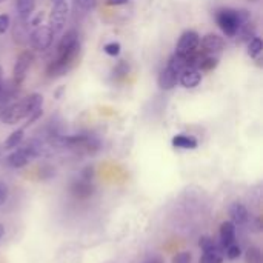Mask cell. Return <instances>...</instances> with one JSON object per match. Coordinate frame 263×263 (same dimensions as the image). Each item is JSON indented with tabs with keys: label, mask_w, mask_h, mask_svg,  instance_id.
Listing matches in <instances>:
<instances>
[{
	"label": "cell",
	"mask_w": 263,
	"mask_h": 263,
	"mask_svg": "<svg viewBox=\"0 0 263 263\" xmlns=\"http://www.w3.org/2000/svg\"><path fill=\"white\" fill-rule=\"evenodd\" d=\"M80 52V42L79 34L76 29H69L59 42L55 59L48 65L46 74L49 79H55L65 76L76 63L77 55Z\"/></svg>",
	"instance_id": "obj_1"
},
{
	"label": "cell",
	"mask_w": 263,
	"mask_h": 263,
	"mask_svg": "<svg viewBox=\"0 0 263 263\" xmlns=\"http://www.w3.org/2000/svg\"><path fill=\"white\" fill-rule=\"evenodd\" d=\"M248 20H251V15L247 9L222 8L216 12V22L223 34L228 37H234L239 28Z\"/></svg>",
	"instance_id": "obj_2"
},
{
	"label": "cell",
	"mask_w": 263,
	"mask_h": 263,
	"mask_svg": "<svg viewBox=\"0 0 263 263\" xmlns=\"http://www.w3.org/2000/svg\"><path fill=\"white\" fill-rule=\"evenodd\" d=\"M60 142L63 146H66L76 153H82V154H96L100 149V140L89 134L60 137Z\"/></svg>",
	"instance_id": "obj_3"
},
{
	"label": "cell",
	"mask_w": 263,
	"mask_h": 263,
	"mask_svg": "<svg viewBox=\"0 0 263 263\" xmlns=\"http://www.w3.org/2000/svg\"><path fill=\"white\" fill-rule=\"evenodd\" d=\"M31 39V45L34 49L37 51H46L54 39V32L51 31V28L48 25H39L34 28V31L29 35Z\"/></svg>",
	"instance_id": "obj_4"
},
{
	"label": "cell",
	"mask_w": 263,
	"mask_h": 263,
	"mask_svg": "<svg viewBox=\"0 0 263 263\" xmlns=\"http://www.w3.org/2000/svg\"><path fill=\"white\" fill-rule=\"evenodd\" d=\"M68 12H69V5L66 2L52 5L51 14H49V18H48V26L51 28V31L54 34H57V32H60L63 29V26L66 23V18H68Z\"/></svg>",
	"instance_id": "obj_5"
},
{
	"label": "cell",
	"mask_w": 263,
	"mask_h": 263,
	"mask_svg": "<svg viewBox=\"0 0 263 263\" xmlns=\"http://www.w3.org/2000/svg\"><path fill=\"white\" fill-rule=\"evenodd\" d=\"M32 60H34V54L31 51H23L17 57V60L14 63V68H12V83L15 86H20L23 83Z\"/></svg>",
	"instance_id": "obj_6"
},
{
	"label": "cell",
	"mask_w": 263,
	"mask_h": 263,
	"mask_svg": "<svg viewBox=\"0 0 263 263\" xmlns=\"http://www.w3.org/2000/svg\"><path fill=\"white\" fill-rule=\"evenodd\" d=\"M200 45V37L196 31H186L180 35L179 42H177V46H176V54L179 55H183V57H188L191 55L193 52L197 51Z\"/></svg>",
	"instance_id": "obj_7"
},
{
	"label": "cell",
	"mask_w": 263,
	"mask_h": 263,
	"mask_svg": "<svg viewBox=\"0 0 263 263\" xmlns=\"http://www.w3.org/2000/svg\"><path fill=\"white\" fill-rule=\"evenodd\" d=\"M25 117H28V114H26V109H25V105L22 100L8 105L0 112V120L6 125H15L17 122H20Z\"/></svg>",
	"instance_id": "obj_8"
},
{
	"label": "cell",
	"mask_w": 263,
	"mask_h": 263,
	"mask_svg": "<svg viewBox=\"0 0 263 263\" xmlns=\"http://www.w3.org/2000/svg\"><path fill=\"white\" fill-rule=\"evenodd\" d=\"M202 52L206 54V55H214V54H219L222 49H223V39L214 32H210L206 34L203 39H202Z\"/></svg>",
	"instance_id": "obj_9"
},
{
	"label": "cell",
	"mask_w": 263,
	"mask_h": 263,
	"mask_svg": "<svg viewBox=\"0 0 263 263\" xmlns=\"http://www.w3.org/2000/svg\"><path fill=\"white\" fill-rule=\"evenodd\" d=\"M179 82L183 88L186 89H193L196 86L200 85L202 82V72L197 69V68H193V66H188L185 68L180 74H179Z\"/></svg>",
	"instance_id": "obj_10"
},
{
	"label": "cell",
	"mask_w": 263,
	"mask_h": 263,
	"mask_svg": "<svg viewBox=\"0 0 263 263\" xmlns=\"http://www.w3.org/2000/svg\"><path fill=\"white\" fill-rule=\"evenodd\" d=\"M71 194L79 199V200H86L89 199L92 194H94V185L92 182H88V180H83L82 177L76 182H72L71 188H69Z\"/></svg>",
	"instance_id": "obj_11"
},
{
	"label": "cell",
	"mask_w": 263,
	"mask_h": 263,
	"mask_svg": "<svg viewBox=\"0 0 263 263\" xmlns=\"http://www.w3.org/2000/svg\"><path fill=\"white\" fill-rule=\"evenodd\" d=\"M177 82H179V74L174 69H171L170 66H166L165 69H162L160 74H159V77H157V85L163 91L173 89L177 85Z\"/></svg>",
	"instance_id": "obj_12"
},
{
	"label": "cell",
	"mask_w": 263,
	"mask_h": 263,
	"mask_svg": "<svg viewBox=\"0 0 263 263\" xmlns=\"http://www.w3.org/2000/svg\"><path fill=\"white\" fill-rule=\"evenodd\" d=\"M29 160H31V157H29V154L26 153V149H25L23 146H17L15 151H12V153L6 157V165L11 166V168L18 170V168L26 166V165L29 163Z\"/></svg>",
	"instance_id": "obj_13"
},
{
	"label": "cell",
	"mask_w": 263,
	"mask_h": 263,
	"mask_svg": "<svg viewBox=\"0 0 263 263\" xmlns=\"http://www.w3.org/2000/svg\"><path fill=\"white\" fill-rule=\"evenodd\" d=\"M230 216H231L233 223H237V225H243L250 219V213H248L247 206L243 203H240V202L231 203V206H230Z\"/></svg>",
	"instance_id": "obj_14"
},
{
	"label": "cell",
	"mask_w": 263,
	"mask_h": 263,
	"mask_svg": "<svg viewBox=\"0 0 263 263\" xmlns=\"http://www.w3.org/2000/svg\"><path fill=\"white\" fill-rule=\"evenodd\" d=\"M220 240H222V245L225 248L234 243V240H236V225L233 222H223L220 225Z\"/></svg>",
	"instance_id": "obj_15"
},
{
	"label": "cell",
	"mask_w": 263,
	"mask_h": 263,
	"mask_svg": "<svg viewBox=\"0 0 263 263\" xmlns=\"http://www.w3.org/2000/svg\"><path fill=\"white\" fill-rule=\"evenodd\" d=\"M173 146L174 148H180V149H196L199 146V142L193 136L177 134V136L173 137Z\"/></svg>",
	"instance_id": "obj_16"
},
{
	"label": "cell",
	"mask_w": 263,
	"mask_h": 263,
	"mask_svg": "<svg viewBox=\"0 0 263 263\" xmlns=\"http://www.w3.org/2000/svg\"><path fill=\"white\" fill-rule=\"evenodd\" d=\"M22 102H23L25 109H26V114H28V117H29L34 111H37V109L42 108V105H43V96L39 94V92H32V94H29L28 97L22 99Z\"/></svg>",
	"instance_id": "obj_17"
},
{
	"label": "cell",
	"mask_w": 263,
	"mask_h": 263,
	"mask_svg": "<svg viewBox=\"0 0 263 263\" xmlns=\"http://www.w3.org/2000/svg\"><path fill=\"white\" fill-rule=\"evenodd\" d=\"M35 6V0H15V9H17V15L22 22L28 20L34 11Z\"/></svg>",
	"instance_id": "obj_18"
},
{
	"label": "cell",
	"mask_w": 263,
	"mask_h": 263,
	"mask_svg": "<svg viewBox=\"0 0 263 263\" xmlns=\"http://www.w3.org/2000/svg\"><path fill=\"white\" fill-rule=\"evenodd\" d=\"M234 37H236L239 42H250L253 37H256V25H254L251 20L245 22V23L239 28V31L236 32Z\"/></svg>",
	"instance_id": "obj_19"
},
{
	"label": "cell",
	"mask_w": 263,
	"mask_h": 263,
	"mask_svg": "<svg viewBox=\"0 0 263 263\" xmlns=\"http://www.w3.org/2000/svg\"><path fill=\"white\" fill-rule=\"evenodd\" d=\"M23 136H25V129L23 128H18L15 131H12L6 140L3 142V149L9 151V149H15L17 146H20V143L23 142Z\"/></svg>",
	"instance_id": "obj_20"
},
{
	"label": "cell",
	"mask_w": 263,
	"mask_h": 263,
	"mask_svg": "<svg viewBox=\"0 0 263 263\" xmlns=\"http://www.w3.org/2000/svg\"><path fill=\"white\" fill-rule=\"evenodd\" d=\"M171 69H174L177 74H180L185 68H188V57H183V55H179V54H173V57L170 59L168 65Z\"/></svg>",
	"instance_id": "obj_21"
},
{
	"label": "cell",
	"mask_w": 263,
	"mask_h": 263,
	"mask_svg": "<svg viewBox=\"0 0 263 263\" xmlns=\"http://www.w3.org/2000/svg\"><path fill=\"white\" fill-rule=\"evenodd\" d=\"M23 148L26 149V153L29 154V157H31V159L39 157V156L42 154V149H43L42 142H40V140H37V139H31V140H28V142L23 145Z\"/></svg>",
	"instance_id": "obj_22"
},
{
	"label": "cell",
	"mask_w": 263,
	"mask_h": 263,
	"mask_svg": "<svg viewBox=\"0 0 263 263\" xmlns=\"http://www.w3.org/2000/svg\"><path fill=\"white\" fill-rule=\"evenodd\" d=\"M222 262H223V256H222V253H220L217 248H214V250H211V251H205V253L202 254L200 260H199V263H222Z\"/></svg>",
	"instance_id": "obj_23"
},
{
	"label": "cell",
	"mask_w": 263,
	"mask_h": 263,
	"mask_svg": "<svg viewBox=\"0 0 263 263\" xmlns=\"http://www.w3.org/2000/svg\"><path fill=\"white\" fill-rule=\"evenodd\" d=\"M129 63L126 62V60H120L116 66H114V69H112V77L116 79V80H122V79H125L128 74H129Z\"/></svg>",
	"instance_id": "obj_24"
},
{
	"label": "cell",
	"mask_w": 263,
	"mask_h": 263,
	"mask_svg": "<svg viewBox=\"0 0 263 263\" xmlns=\"http://www.w3.org/2000/svg\"><path fill=\"white\" fill-rule=\"evenodd\" d=\"M262 39L260 37H253L250 42H248V55L250 57H253V59H256V57H259L260 55V52H262Z\"/></svg>",
	"instance_id": "obj_25"
},
{
	"label": "cell",
	"mask_w": 263,
	"mask_h": 263,
	"mask_svg": "<svg viewBox=\"0 0 263 263\" xmlns=\"http://www.w3.org/2000/svg\"><path fill=\"white\" fill-rule=\"evenodd\" d=\"M217 65H219V59L217 57H214V55H205L200 60V63L197 65V69L200 72L202 71H213Z\"/></svg>",
	"instance_id": "obj_26"
},
{
	"label": "cell",
	"mask_w": 263,
	"mask_h": 263,
	"mask_svg": "<svg viewBox=\"0 0 263 263\" xmlns=\"http://www.w3.org/2000/svg\"><path fill=\"white\" fill-rule=\"evenodd\" d=\"M245 262L247 263H263L262 251L257 247H251L245 253Z\"/></svg>",
	"instance_id": "obj_27"
},
{
	"label": "cell",
	"mask_w": 263,
	"mask_h": 263,
	"mask_svg": "<svg viewBox=\"0 0 263 263\" xmlns=\"http://www.w3.org/2000/svg\"><path fill=\"white\" fill-rule=\"evenodd\" d=\"M199 247H200V250H202L203 253H205V251H211V250L217 248V247H216L214 239H211L210 236H203V237H200V239H199Z\"/></svg>",
	"instance_id": "obj_28"
},
{
	"label": "cell",
	"mask_w": 263,
	"mask_h": 263,
	"mask_svg": "<svg viewBox=\"0 0 263 263\" xmlns=\"http://www.w3.org/2000/svg\"><path fill=\"white\" fill-rule=\"evenodd\" d=\"M120 43L119 42H109V43H106L105 46H103V51L108 54V55H112V57H116V55H119L120 54Z\"/></svg>",
	"instance_id": "obj_29"
},
{
	"label": "cell",
	"mask_w": 263,
	"mask_h": 263,
	"mask_svg": "<svg viewBox=\"0 0 263 263\" xmlns=\"http://www.w3.org/2000/svg\"><path fill=\"white\" fill-rule=\"evenodd\" d=\"M225 253H227V257H228L230 260H236V259H239V257L242 256V250H240V247L236 245V243L227 247V251H225Z\"/></svg>",
	"instance_id": "obj_30"
},
{
	"label": "cell",
	"mask_w": 263,
	"mask_h": 263,
	"mask_svg": "<svg viewBox=\"0 0 263 263\" xmlns=\"http://www.w3.org/2000/svg\"><path fill=\"white\" fill-rule=\"evenodd\" d=\"M191 260H193V256H191V253H188V251L177 253V254L173 257V263H191Z\"/></svg>",
	"instance_id": "obj_31"
},
{
	"label": "cell",
	"mask_w": 263,
	"mask_h": 263,
	"mask_svg": "<svg viewBox=\"0 0 263 263\" xmlns=\"http://www.w3.org/2000/svg\"><path fill=\"white\" fill-rule=\"evenodd\" d=\"M11 25V18L8 14H0V34H5Z\"/></svg>",
	"instance_id": "obj_32"
},
{
	"label": "cell",
	"mask_w": 263,
	"mask_h": 263,
	"mask_svg": "<svg viewBox=\"0 0 263 263\" xmlns=\"http://www.w3.org/2000/svg\"><path fill=\"white\" fill-rule=\"evenodd\" d=\"M54 173H55L54 168H51L49 165H45L43 168H40V179H49L54 176Z\"/></svg>",
	"instance_id": "obj_33"
},
{
	"label": "cell",
	"mask_w": 263,
	"mask_h": 263,
	"mask_svg": "<svg viewBox=\"0 0 263 263\" xmlns=\"http://www.w3.org/2000/svg\"><path fill=\"white\" fill-rule=\"evenodd\" d=\"M42 114H43V109H42V108H40V109H37V111H34V112H32V114H31V116L28 117V122L25 123V126H23V129H25L26 126H29V125H32V123H34L35 120H39V119L42 117Z\"/></svg>",
	"instance_id": "obj_34"
},
{
	"label": "cell",
	"mask_w": 263,
	"mask_h": 263,
	"mask_svg": "<svg viewBox=\"0 0 263 263\" xmlns=\"http://www.w3.org/2000/svg\"><path fill=\"white\" fill-rule=\"evenodd\" d=\"M82 179L83 180H88V182H92L94 179V168L91 165H88L83 171H82Z\"/></svg>",
	"instance_id": "obj_35"
},
{
	"label": "cell",
	"mask_w": 263,
	"mask_h": 263,
	"mask_svg": "<svg viewBox=\"0 0 263 263\" xmlns=\"http://www.w3.org/2000/svg\"><path fill=\"white\" fill-rule=\"evenodd\" d=\"M8 194H9V193H8V186H6L5 183L0 182V206L8 200Z\"/></svg>",
	"instance_id": "obj_36"
},
{
	"label": "cell",
	"mask_w": 263,
	"mask_h": 263,
	"mask_svg": "<svg viewBox=\"0 0 263 263\" xmlns=\"http://www.w3.org/2000/svg\"><path fill=\"white\" fill-rule=\"evenodd\" d=\"M76 3H77V6L79 8H82V9H89V8H92L94 6V3H96V0H76Z\"/></svg>",
	"instance_id": "obj_37"
},
{
	"label": "cell",
	"mask_w": 263,
	"mask_h": 263,
	"mask_svg": "<svg viewBox=\"0 0 263 263\" xmlns=\"http://www.w3.org/2000/svg\"><path fill=\"white\" fill-rule=\"evenodd\" d=\"M43 17H45V14H43V11H40V12H37V14H35V17H32V18L29 20V25H31V26H34V28H35V26H39V25L42 23V20H43Z\"/></svg>",
	"instance_id": "obj_38"
},
{
	"label": "cell",
	"mask_w": 263,
	"mask_h": 263,
	"mask_svg": "<svg viewBox=\"0 0 263 263\" xmlns=\"http://www.w3.org/2000/svg\"><path fill=\"white\" fill-rule=\"evenodd\" d=\"M129 0H106L108 6H120V5H126Z\"/></svg>",
	"instance_id": "obj_39"
},
{
	"label": "cell",
	"mask_w": 263,
	"mask_h": 263,
	"mask_svg": "<svg viewBox=\"0 0 263 263\" xmlns=\"http://www.w3.org/2000/svg\"><path fill=\"white\" fill-rule=\"evenodd\" d=\"M63 89H65L63 86H62V88H59V89H57V92L54 94V97H55V99H60V96H62V92H63Z\"/></svg>",
	"instance_id": "obj_40"
},
{
	"label": "cell",
	"mask_w": 263,
	"mask_h": 263,
	"mask_svg": "<svg viewBox=\"0 0 263 263\" xmlns=\"http://www.w3.org/2000/svg\"><path fill=\"white\" fill-rule=\"evenodd\" d=\"M3 236H5V227L0 223V240H2V237H3Z\"/></svg>",
	"instance_id": "obj_41"
},
{
	"label": "cell",
	"mask_w": 263,
	"mask_h": 263,
	"mask_svg": "<svg viewBox=\"0 0 263 263\" xmlns=\"http://www.w3.org/2000/svg\"><path fill=\"white\" fill-rule=\"evenodd\" d=\"M3 82V71H2V66H0V83Z\"/></svg>",
	"instance_id": "obj_42"
},
{
	"label": "cell",
	"mask_w": 263,
	"mask_h": 263,
	"mask_svg": "<svg viewBox=\"0 0 263 263\" xmlns=\"http://www.w3.org/2000/svg\"><path fill=\"white\" fill-rule=\"evenodd\" d=\"M52 2V5H55V3H62V2H66V0H51Z\"/></svg>",
	"instance_id": "obj_43"
},
{
	"label": "cell",
	"mask_w": 263,
	"mask_h": 263,
	"mask_svg": "<svg viewBox=\"0 0 263 263\" xmlns=\"http://www.w3.org/2000/svg\"><path fill=\"white\" fill-rule=\"evenodd\" d=\"M2 88H3V82L0 83V96H2Z\"/></svg>",
	"instance_id": "obj_44"
},
{
	"label": "cell",
	"mask_w": 263,
	"mask_h": 263,
	"mask_svg": "<svg viewBox=\"0 0 263 263\" xmlns=\"http://www.w3.org/2000/svg\"><path fill=\"white\" fill-rule=\"evenodd\" d=\"M148 263H162V262H159V260H151V262H148Z\"/></svg>",
	"instance_id": "obj_45"
},
{
	"label": "cell",
	"mask_w": 263,
	"mask_h": 263,
	"mask_svg": "<svg viewBox=\"0 0 263 263\" xmlns=\"http://www.w3.org/2000/svg\"><path fill=\"white\" fill-rule=\"evenodd\" d=\"M2 2H5V0H0V3H2Z\"/></svg>",
	"instance_id": "obj_46"
}]
</instances>
